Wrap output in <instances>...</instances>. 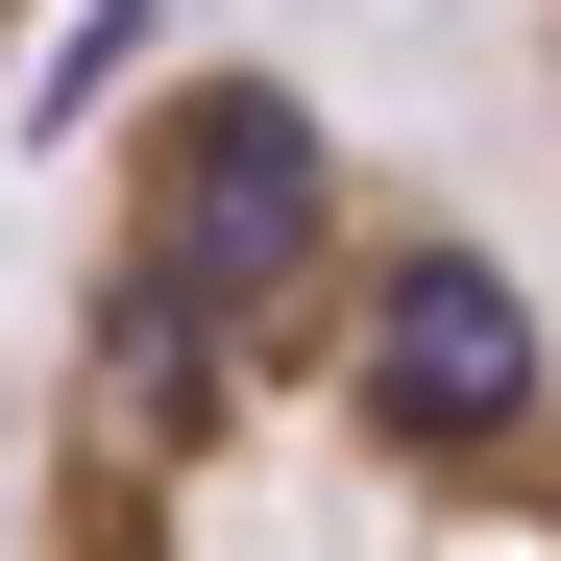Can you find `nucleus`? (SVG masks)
<instances>
[{"label": "nucleus", "instance_id": "nucleus-1", "mask_svg": "<svg viewBox=\"0 0 561 561\" xmlns=\"http://www.w3.org/2000/svg\"><path fill=\"white\" fill-rule=\"evenodd\" d=\"M0 561H561V318L294 73H171L99 147Z\"/></svg>", "mask_w": 561, "mask_h": 561}, {"label": "nucleus", "instance_id": "nucleus-3", "mask_svg": "<svg viewBox=\"0 0 561 561\" xmlns=\"http://www.w3.org/2000/svg\"><path fill=\"white\" fill-rule=\"evenodd\" d=\"M0 49H25V0H0Z\"/></svg>", "mask_w": 561, "mask_h": 561}, {"label": "nucleus", "instance_id": "nucleus-2", "mask_svg": "<svg viewBox=\"0 0 561 561\" xmlns=\"http://www.w3.org/2000/svg\"><path fill=\"white\" fill-rule=\"evenodd\" d=\"M537 99H561V0H537Z\"/></svg>", "mask_w": 561, "mask_h": 561}]
</instances>
